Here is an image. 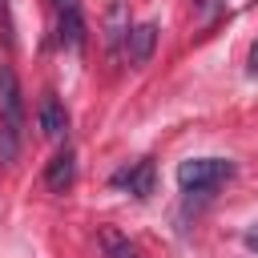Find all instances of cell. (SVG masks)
Instances as JSON below:
<instances>
[{
  "label": "cell",
  "mask_w": 258,
  "mask_h": 258,
  "mask_svg": "<svg viewBox=\"0 0 258 258\" xmlns=\"http://www.w3.org/2000/svg\"><path fill=\"white\" fill-rule=\"evenodd\" d=\"M56 8V40L73 52L85 48V16H81V0H52Z\"/></svg>",
  "instance_id": "obj_3"
},
{
  "label": "cell",
  "mask_w": 258,
  "mask_h": 258,
  "mask_svg": "<svg viewBox=\"0 0 258 258\" xmlns=\"http://www.w3.org/2000/svg\"><path fill=\"white\" fill-rule=\"evenodd\" d=\"M113 185H125L133 198H149V194H153V161L141 157V161L117 169V173H113Z\"/></svg>",
  "instance_id": "obj_4"
},
{
  "label": "cell",
  "mask_w": 258,
  "mask_h": 258,
  "mask_svg": "<svg viewBox=\"0 0 258 258\" xmlns=\"http://www.w3.org/2000/svg\"><path fill=\"white\" fill-rule=\"evenodd\" d=\"M153 44H157V24H137L125 36V48H129V60L133 64H145L153 56Z\"/></svg>",
  "instance_id": "obj_7"
},
{
  "label": "cell",
  "mask_w": 258,
  "mask_h": 258,
  "mask_svg": "<svg viewBox=\"0 0 258 258\" xmlns=\"http://www.w3.org/2000/svg\"><path fill=\"white\" fill-rule=\"evenodd\" d=\"M101 246H105V254L109 258H137V250H133V242L125 238V234H117V230H101Z\"/></svg>",
  "instance_id": "obj_8"
},
{
  "label": "cell",
  "mask_w": 258,
  "mask_h": 258,
  "mask_svg": "<svg viewBox=\"0 0 258 258\" xmlns=\"http://www.w3.org/2000/svg\"><path fill=\"white\" fill-rule=\"evenodd\" d=\"M0 125L16 137L24 129V97H20V81L8 64H0Z\"/></svg>",
  "instance_id": "obj_2"
},
{
  "label": "cell",
  "mask_w": 258,
  "mask_h": 258,
  "mask_svg": "<svg viewBox=\"0 0 258 258\" xmlns=\"http://www.w3.org/2000/svg\"><path fill=\"white\" fill-rule=\"evenodd\" d=\"M73 181H77V157H73V149H60V153L48 161V169H44V185H48L52 194H64Z\"/></svg>",
  "instance_id": "obj_6"
},
{
  "label": "cell",
  "mask_w": 258,
  "mask_h": 258,
  "mask_svg": "<svg viewBox=\"0 0 258 258\" xmlns=\"http://www.w3.org/2000/svg\"><path fill=\"white\" fill-rule=\"evenodd\" d=\"M234 173H238V169H234V161H226V157H189V161L177 165V185L202 194V189H214V185L230 181Z\"/></svg>",
  "instance_id": "obj_1"
},
{
  "label": "cell",
  "mask_w": 258,
  "mask_h": 258,
  "mask_svg": "<svg viewBox=\"0 0 258 258\" xmlns=\"http://www.w3.org/2000/svg\"><path fill=\"white\" fill-rule=\"evenodd\" d=\"M121 36H129V28H125V8L113 4V12H109V44H117Z\"/></svg>",
  "instance_id": "obj_9"
},
{
  "label": "cell",
  "mask_w": 258,
  "mask_h": 258,
  "mask_svg": "<svg viewBox=\"0 0 258 258\" xmlns=\"http://www.w3.org/2000/svg\"><path fill=\"white\" fill-rule=\"evenodd\" d=\"M36 121H40V133L52 137V141H60V137L69 133V113H64V105L56 101V93H44V97H40Z\"/></svg>",
  "instance_id": "obj_5"
},
{
  "label": "cell",
  "mask_w": 258,
  "mask_h": 258,
  "mask_svg": "<svg viewBox=\"0 0 258 258\" xmlns=\"http://www.w3.org/2000/svg\"><path fill=\"white\" fill-rule=\"evenodd\" d=\"M0 40L12 44V20H8V4L0 0Z\"/></svg>",
  "instance_id": "obj_10"
}]
</instances>
